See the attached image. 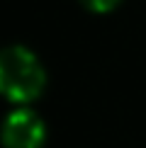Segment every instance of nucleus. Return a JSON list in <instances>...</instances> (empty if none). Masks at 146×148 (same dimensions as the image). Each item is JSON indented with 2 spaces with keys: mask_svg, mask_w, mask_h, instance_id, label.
Instances as JSON below:
<instances>
[{
  "mask_svg": "<svg viewBox=\"0 0 146 148\" xmlns=\"http://www.w3.org/2000/svg\"><path fill=\"white\" fill-rule=\"evenodd\" d=\"M44 88V68L22 46L0 51V92L12 102H29Z\"/></svg>",
  "mask_w": 146,
  "mask_h": 148,
  "instance_id": "obj_1",
  "label": "nucleus"
},
{
  "mask_svg": "<svg viewBox=\"0 0 146 148\" xmlns=\"http://www.w3.org/2000/svg\"><path fill=\"white\" fill-rule=\"evenodd\" d=\"M44 143V124L34 112L17 109L3 124V146L5 148H41Z\"/></svg>",
  "mask_w": 146,
  "mask_h": 148,
  "instance_id": "obj_2",
  "label": "nucleus"
},
{
  "mask_svg": "<svg viewBox=\"0 0 146 148\" xmlns=\"http://www.w3.org/2000/svg\"><path fill=\"white\" fill-rule=\"evenodd\" d=\"M83 3L88 5L90 10H95V12H105V10H112L119 0H83Z\"/></svg>",
  "mask_w": 146,
  "mask_h": 148,
  "instance_id": "obj_3",
  "label": "nucleus"
}]
</instances>
